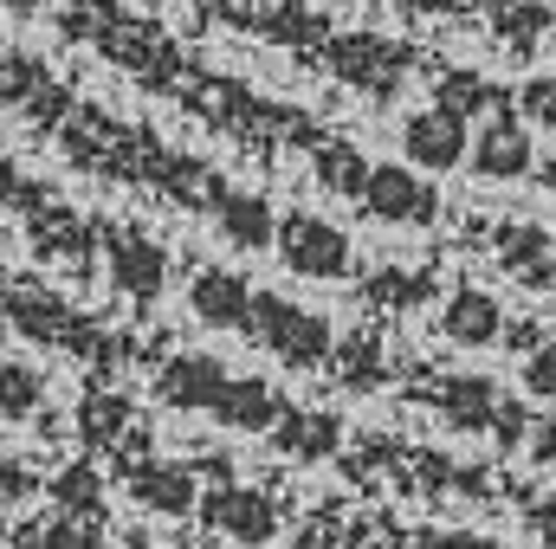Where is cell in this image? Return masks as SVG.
Wrapping results in <instances>:
<instances>
[{
	"label": "cell",
	"instance_id": "18",
	"mask_svg": "<svg viewBox=\"0 0 556 549\" xmlns=\"http://www.w3.org/2000/svg\"><path fill=\"white\" fill-rule=\"evenodd\" d=\"M433 98H440V111L459 117V124H466V117H492V111L511 104V98H505L492 78H479V72H446V78L433 85Z\"/></svg>",
	"mask_w": 556,
	"mask_h": 549
},
{
	"label": "cell",
	"instance_id": "8",
	"mask_svg": "<svg viewBox=\"0 0 556 549\" xmlns=\"http://www.w3.org/2000/svg\"><path fill=\"white\" fill-rule=\"evenodd\" d=\"M253 284L240 272H227V266H201V272L188 278V310L201 317V323H214V330H247L253 323Z\"/></svg>",
	"mask_w": 556,
	"mask_h": 549
},
{
	"label": "cell",
	"instance_id": "22",
	"mask_svg": "<svg viewBox=\"0 0 556 549\" xmlns=\"http://www.w3.org/2000/svg\"><path fill=\"white\" fill-rule=\"evenodd\" d=\"M39 401H46L39 369H26V362H0V420H33Z\"/></svg>",
	"mask_w": 556,
	"mask_h": 549
},
{
	"label": "cell",
	"instance_id": "14",
	"mask_svg": "<svg viewBox=\"0 0 556 549\" xmlns=\"http://www.w3.org/2000/svg\"><path fill=\"white\" fill-rule=\"evenodd\" d=\"M330 65H337L343 78L369 85V91H389L408 59H402L395 46H382V39H337V46H330Z\"/></svg>",
	"mask_w": 556,
	"mask_h": 549
},
{
	"label": "cell",
	"instance_id": "28",
	"mask_svg": "<svg viewBox=\"0 0 556 549\" xmlns=\"http://www.w3.org/2000/svg\"><path fill=\"white\" fill-rule=\"evenodd\" d=\"M13 194H33V188H26V181H20V168H13V162L0 155V207H20Z\"/></svg>",
	"mask_w": 556,
	"mask_h": 549
},
{
	"label": "cell",
	"instance_id": "21",
	"mask_svg": "<svg viewBox=\"0 0 556 549\" xmlns=\"http://www.w3.org/2000/svg\"><path fill=\"white\" fill-rule=\"evenodd\" d=\"M330 369H337V382L356 388V395H363V388H382V343H376V336H350V343L330 356Z\"/></svg>",
	"mask_w": 556,
	"mask_h": 549
},
{
	"label": "cell",
	"instance_id": "17",
	"mask_svg": "<svg viewBox=\"0 0 556 549\" xmlns=\"http://www.w3.org/2000/svg\"><path fill=\"white\" fill-rule=\"evenodd\" d=\"M13 549H124L104 537V524H78V518H65V511H52V518H39V524H20Z\"/></svg>",
	"mask_w": 556,
	"mask_h": 549
},
{
	"label": "cell",
	"instance_id": "24",
	"mask_svg": "<svg viewBox=\"0 0 556 549\" xmlns=\"http://www.w3.org/2000/svg\"><path fill=\"white\" fill-rule=\"evenodd\" d=\"M511 104H518V117H531V124L556 130V78H525V85L511 91Z\"/></svg>",
	"mask_w": 556,
	"mask_h": 549
},
{
	"label": "cell",
	"instance_id": "7",
	"mask_svg": "<svg viewBox=\"0 0 556 549\" xmlns=\"http://www.w3.org/2000/svg\"><path fill=\"white\" fill-rule=\"evenodd\" d=\"M130 498L142 511H162V518H188L201 511V472L194 465H175V459H137L130 465Z\"/></svg>",
	"mask_w": 556,
	"mask_h": 549
},
{
	"label": "cell",
	"instance_id": "12",
	"mask_svg": "<svg viewBox=\"0 0 556 549\" xmlns=\"http://www.w3.org/2000/svg\"><path fill=\"white\" fill-rule=\"evenodd\" d=\"M273 446L298 465H317V459H337L343 446V420L330 408H285V420L273 426Z\"/></svg>",
	"mask_w": 556,
	"mask_h": 549
},
{
	"label": "cell",
	"instance_id": "26",
	"mask_svg": "<svg viewBox=\"0 0 556 549\" xmlns=\"http://www.w3.org/2000/svg\"><path fill=\"white\" fill-rule=\"evenodd\" d=\"M33 491H39V472H33L26 459H7V465H0V505H26Z\"/></svg>",
	"mask_w": 556,
	"mask_h": 549
},
{
	"label": "cell",
	"instance_id": "33",
	"mask_svg": "<svg viewBox=\"0 0 556 549\" xmlns=\"http://www.w3.org/2000/svg\"><path fill=\"white\" fill-rule=\"evenodd\" d=\"M0 544H7V518H0Z\"/></svg>",
	"mask_w": 556,
	"mask_h": 549
},
{
	"label": "cell",
	"instance_id": "16",
	"mask_svg": "<svg viewBox=\"0 0 556 549\" xmlns=\"http://www.w3.org/2000/svg\"><path fill=\"white\" fill-rule=\"evenodd\" d=\"M46 491H52V505H59L65 518H78V524H104V478H98V465H91V459L59 465Z\"/></svg>",
	"mask_w": 556,
	"mask_h": 549
},
{
	"label": "cell",
	"instance_id": "2",
	"mask_svg": "<svg viewBox=\"0 0 556 549\" xmlns=\"http://www.w3.org/2000/svg\"><path fill=\"white\" fill-rule=\"evenodd\" d=\"M273 253L285 259V272L324 278V284H330V278H350V266H356V253H350V233H343L337 220L311 214V207H291V214L278 220Z\"/></svg>",
	"mask_w": 556,
	"mask_h": 549
},
{
	"label": "cell",
	"instance_id": "9",
	"mask_svg": "<svg viewBox=\"0 0 556 549\" xmlns=\"http://www.w3.org/2000/svg\"><path fill=\"white\" fill-rule=\"evenodd\" d=\"M227 382H233L227 362H214V356H175V362H162V375H155V401H162V408H181V413H214V401H220Z\"/></svg>",
	"mask_w": 556,
	"mask_h": 549
},
{
	"label": "cell",
	"instance_id": "5",
	"mask_svg": "<svg viewBox=\"0 0 556 549\" xmlns=\"http://www.w3.org/2000/svg\"><path fill=\"white\" fill-rule=\"evenodd\" d=\"M466 162H472L479 181H525L538 168V149H531V130H525L518 104H505V111L485 117V130L472 137V155Z\"/></svg>",
	"mask_w": 556,
	"mask_h": 549
},
{
	"label": "cell",
	"instance_id": "11",
	"mask_svg": "<svg viewBox=\"0 0 556 549\" xmlns=\"http://www.w3.org/2000/svg\"><path fill=\"white\" fill-rule=\"evenodd\" d=\"M104 246H111V284H117V291H130V297H162V284H168V253H155L142 233H130V227H111Z\"/></svg>",
	"mask_w": 556,
	"mask_h": 549
},
{
	"label": "cell",
	"instance_id": "29",
	"mask_svg": "<svg viewBox=\"0 0 556 549\" xmlns=\"http://www.w3.org/2000/svg\"><path fill=\"white\" fill-rule=\"evenodd\" d=\"M525 278H531V284H538L544 297H556V253H551V259H544V266H531V272H525Z\"/></svg>",
	"mask_w": 556,
	"mask_h": 549
},
{
	"label": "cell",
	"instance_id": "6",
	"mask_svg": "<svg viewBox=\"0 0 556 549\" xmlns=\"http://www.w3.org/2000/svg\"><path fill=\"white\" fill-rule=\"evenodd\" d=\"M402 155H408V168L446 175V168H459V162L472 155V137H466L459 117H446L440 104H427V111H415V117L402 124Z\"/></svg>",
	"mask_w": 556,
	"mask_h": 549
},
{
	"label": "cell",
	"instance_id": "20",
	"mask_svg": "<svg viewBox=\"0 0 556 549\" xmlns=\"http://www.w3.org/2000/svg\"><path fill=\"white\" fill-rule=\"evenodd\" d=\"M317 181L330 188V194H363V181H369V162H363V149H350V142H324L317 149Z\"/></svg>",
	"mask_w": 556,
	"mask_h": 549
},
{
	"label": "cell",
	"instance_id": "23",
	"mask_svg": "<svg viewBox=\"0 0 556 549\" xmlns=\"http://www.w3.org/2000/svg\"><path fill=\"white\" fill-rule=\"evenodd\" d=\"M78 420H85V439H91V446H117V439L130 433V401H124V395H91Z\"/></svg>",
	"mask_w": 556,
	"mask_h": 549
},
{
	"label": "cell",
	"instance_id": "25",
	"mask_svg": "<svg viewBox=\"0 0 556 549\" xmlns=\"http://www.w3.org/2000/svg\"><path fill=\"white\" fill-rule=\"evenodd\" d=\"M525 395H538V401H556V343H544V349L525 362Z\"/></svg>",
	"mask_w": 556,
	"mask_h": 549
},
{
	"label": "cell",
	"instance_id": "15",
	"mask_svg": "<svg viewBox=\"0 0 556 549\" xmlns=\"http://www.w3.org/2000/svg\"><path fill=\"white\" fill-rule=\"evenodd\" d=\"M214 220H220V240H227V246H240V253H266V240L278 233L273 207H266L260 194H220Z\"/></svg>",
	"mask_w": 556,
	"mask_h": 549
},
{
	"label": "cell",
	"instance_id": "4",
	"mask_svg": "<svg viewBox=\"0 0 556 549\" xmlns=\"http://www.w3.org/2000/svg\"><path fill=\"white\" fill-rule=\"evenodd\" d=\"M201 518H207V531H220L227 544H240V549H260L278 537V505L260 485H214L201 498Z\"/></svg>",
	"mask_w": 556,
	"mask_h": 549
},
{
	"label": "cell",
	"instance_id": "32",
	"mask_svg": "<svg viewBox=\"0 0 556 549\" xmlns=\"http://www.w3.org/2000/svg\"><path fill=\"white\" fill-rule=\"evenodd\" d=\"M544 181H551V194H556V162H544Z\"/></svg>",
	"mask_w": 556,
	"mask_h": 549
},
{
	"label": "cell",
	"instance_id": "30",
	"mask_svg": "<svg viewBox=\"0 0 556 549\" xmlns=\"http://www.w3.org/2000/svg\"><path fill=\"white\" fill-rule=\"evenodd\" d=\"M440 549H498V544H492V537H446Z\"/></svg>",
	"mask_w": 556,
	"mask_h": 549
},
{
	"label": "cell",
	"instance_id": "34",
	"mask_svg": "<svg viewBox=\"0 0 556 549\" xmlns=\"http://www.w3.org/2000/svg\"><path fill=\"white\" fill-rule=\"evenodd\" d=\"M0 278H7V266H0Z\"/></svg>",
	"mask_w": 556,
	"mask_h": 549
},
{
	"label": "cell",
	"instance_id": "31",
	"mask_svg": "<svg viewBox=\"0 0 556 549\" xmlns=\"http://www.w3.org/2000/svg\"><path fill=\"white\" fill-rule=\"evenodd\" d=\"M0 7H7V13H33L39 0H0Z\"/></svg>",
	"mask_w": 556,
	"mask_h": 549
},
{
	"label": "cell",
	"instance_id": "19",
	"mask_svg": "<svg viewBox=\"0 0 556 549\" xmlns=\"http://www.w3.org/2000/svg\"><path fill=\"white\" fill-rule=\"evenodd\" d=\"M26 240H33L39 259H59V253L78 259V253H85V220H72V214H59V207L46 201V207L26 214Z\"/></svg>",
	"mask_w": 556,
	"mask_h": 549
},
{
	"label": "cell",
	"instance_id": "3",
	"mask_svg": "<svg viewBox=\"0 0 556 549\" xmlns=\"http://www.w3.org/2000/svg\"><path fill=\"white\" fill-rule=\"evenodd\" d=\"M356 207L382 227H427L440 214V194L420 181V168L408 162H369V181L356 194Z\"/></svg>",
	"mask_w": 556,
	"mask_h": 549
},
{
	"label": "cell",
	"instance_id": "13",
	"mask_svg": "<svg viewBox=\"0 0 556 549\" xmlns=\"http://www.w3.org/2000/svg\"><path fill=\"white\" fill-rule=\"evenodd\" d=\"M285 395H278L273 382H260V375H233L227 388H220V401H214V420L220 426H233V433H273L278 420H285Z\"/></svg>",
	"mask_w": 556,
	"mask_h": 549
},
{
	"label": "cell",
	"instance_id": "10",
	"mask_svg": "<svg viewBox=\"0 0 556 549\" xmlns=\"http://www.w3.org/2000/svg\"><path fill=\"white\" fill-rule=\"evenodd\" d=\"M440 330H446V343H459V349H492L498 336H505V304L492 297V291H453L446 304H440Z\"/></svg>",
	"mask_w": 556,
	"mask_h": 549
},
{
	"label": "cell",
	"instance_id": "1",
	"mask_svg": "<svg viewBox=\"0 0 556 549\" xmlns=\"http://www.w3.org/2000/svg\"><path fill=\"white\" fill-rule=\"evenodd\" d=\"M247 336L266 343L285 369H330V356H337V330H330V317L311 310V304H291V297H278V291H260V297H253V323H247Z\"/></svg>",
	"mask_w": 556,
	"mask_h": 549
},
{
	"label": "cell",
	"instance_id": "27",
	"mask_svg": "<svg viewBox=\"0 0 556 549\" xmlns=\"http://www.w3.org/2000/svg\"><path fill=\"white\" fill-rule=\"evenodd\" d=\"M531 531L544 537V549H556V491H544V498L531 505Z\"/></svg>",
	"mask_w": 556,
	"mask_h": 549
}]
</instances>
